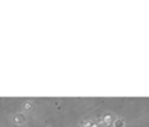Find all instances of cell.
Wrapping results in <instances>:
<instances>
[{
  "instance_id": "6da1fadb",
  "label": "cell",
  "mask_w": 149,
  "mask_h": 127,
  "mask_svg": "<svg viewBox=\"0 0 149 127\" xmlns=\"http://www.w3.org/2000/svg\"><path fill=\"white\" fill-rule=\"evenodd\" d=\"M14 120H15L16 124H22L23 120H24V117H23V115H16V117L14 118Z\"/></svg>"
},
{
  "instance_id": "7a4b0ae2",
  "label": "cell",
  "mask_w": 149,
  "mask_h": 127,
  "mask_svg": "<svg viewBox=\"0 0 149 127\" xmlns=\"http://www.w3.org/2000/svg\"><path fill=\"white\" fill-rule=\"evenodd\" d=\"M123 126H125V124H123L122 120H115V122H114V127H123Z\"/></svg>"
},
{
  "instance_id": "3957f363",
  "label": "cell",
  "mask_w": 149,
  "mask_h": 127,
  "mask_svg": "<svg viewBox=\"0 0 149 127\" xmlns=\"http://www.w3.org/2000/svg\"><path fill=\"white\" fill-rule=\"evenodd\" d=\"M104 120H105V122H107V124H108V122H109V120H111V117H109V115H107V117H105V118H104Z\"/></svg>"
}]
</instances>
